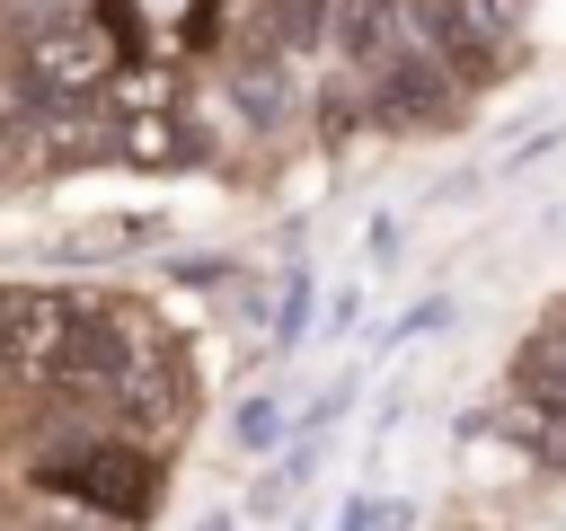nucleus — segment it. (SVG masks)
<instances>
[{
    "label": "nucleus",
    "instance_id": "1",
    "mask_svg": "<svg viewBox=\"0 0 566 531\" xmlns=\"http://www.w3.org/2000/svg\"><path fill=\"white\" fill-rule=\"evenodd\" d=\"M327 35L354 71H380L398 53H424L416 44V9L407 0H327Z\"/></svg>",
    "mask_w": 566,
    "mask_h": 531
},
{
    "label": "nucleus",
    "instance_id": "2",
    "mask_svg": "<svg viewBox=\"0 0 566 531\" xmlns=\"http://www.w3.org/2000/svg\"><path fill=\"white\" fill-rule=\"evenodd\" d=\"M44 487L88 496V504H115V513H142V504H150V469H142L133 451H80V460H53Z\"/></svg>",
    "mask_w": 566,
    "mask_h": 531
},
{
    "label": "nucleus",
    "instance_id": "3",
    "mask_svg": "<svg viewBox=\"0 0 566 531\" xmlns=\"http://www.w3.org/2000/svg\"><path fill=\"white\" fill-rule=\"evenodd\" d=\"M106 35L97 27H62V35H44L35 44V80H53V88H88V80H106Z\"/></svg>",
    "mask_w": 566,
    "mask_h": 531
},
{
    "label": "nucleus",
    "instance_id": "4",
    "mask_svg": "<svg viewBox=\"0 0 566 531\" xmlns=\"http://www.w3.org/2000/svg\"><path fill=\"white\" fill-rule=\"evenodd\" d=\"M327 35V0H265V53H310Z\"/></svg>",
    "mask_w": 566,
    "mask_h": 531
},
{
    "label": "nucleus",
    "instance_id": "5",
    "mask_svg": "<svg viewBox=\"0 0 566 531\" xmlns=\"http://www.w3.org/2000/svg\"><path fill=\"white\" fill-rule=\"evenodd\" d=\"M451 9H460V18H478L495 44H504V35H513V18H522V0H451Z\"/></svg>",
    "mask_w": 566,
    "mask_h": 531
},
{
    "label": "nucleus",
    "instance_id": "6",
    "mask_svg": "<svg viewBox=\"0 0 566 531\" xmlns=\"http://www.w3.org/2000/svg\"><path fill=\"white\" fill-rule=\"evenodd\" d=\"M230 434H239V442H274V398H248V407L230 416Z\"/></svg>",
    "mask_w": 566,
    "mask_h": 531
}]
</instances>
